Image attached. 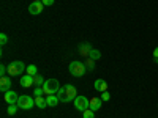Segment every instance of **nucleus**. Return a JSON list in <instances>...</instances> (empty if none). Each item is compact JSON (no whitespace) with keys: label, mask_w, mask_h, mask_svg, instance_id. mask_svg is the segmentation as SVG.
<instances>
[{"label":"nucleus","mask_w":158,"mask_h":118,"mask_svg":"<svg viewBox=\"0 0 158 118\" xmlns=\"http://www.w3.org/2000/svg\"><path fill=\"white\" fill-rule=\"evenodd\" d=\"M57 96L62 102H71L76 99L77 93H76V87L71 85V84H67V85H63L60 87V90L57 91Z\"/></svg>","instance_id":"nucleus-1"},{"label":"nucleus","mask_w":158,"mask_h":118,"mask_svg":"<svg viewBox=\"0 0 158 118\" xmlns=\"http://www.w3.org/2000/svg\"><path fill=\"white\" fill-rule=\"evenodd\" d=\"M68 69H70V74H71L73 77H82V76L87 73L85 65H84L82 61H77V60H74V61L70 63Z\"/></svg>","instance_id":"nucleus-2"},{"label":"nucleus","mask_w":158,"mask_h":118,"mask_svg":"<svg viewBox=\"0 0 158 118\" xmlns=\"http://www.w3.org/2000/svg\"><path fill=\"white\" fill-rule=\"evenodd\" d=\"M43 90L44 95H57V91L60 90V84L57 79H48L43 84Z\"/></svg>","instance_id":"nucleus-3"},{"label":"nucleus","mask_w":158,"mask_h":118,"mask_svg":"<svg viewBox=\"0 0 158 118\" xmlns=\"http://www.w3.org/2000/svg\"><path fill=\"white\" fill-rule=\"evenodd\" d=\"M24 71H27V66L24 65V61H19V60H16V61H11L10 65H8V74L13 77V76H21Z\"/></svg>","instance_id":"nucleus-4"},{"label":"nucleus","mask_w":158,"mask_h":118,"mask_svg":"<svg viewBox=\"0 0 158 118\" xmlns=\"http://www.w3.org/2000/svg\"><path fill=\"white\" fill-rule=\"evenodd\" d=\"M33 106H35V99H33V98H30V96H27V95L19 96V99H18V107H19V109H22V110H30V109H33Z\"/></svg>","instance_id":"nucleus-5"},{"label":"nucleus","mask_w":158,"mask_h":118,"mask_svg":"<svg viewBox=\"0 0 158 118\" xmlns=\"http://www.w3.org/2000/svg\"><path fill=\"white\" fill-rule=\"evenodd\" d=\"M73 102H74L76 110H81V112H84L90 107V99H87L85 96H76V99Z\"/></svg>","instance_id":"nucleus-6"},{"label":"nucleus","mask_w":158,"mask_h":118,"mask_svg":"<svg viewBox=\"0 0 158 118\" xmlns=\"http://www.w3.org/2000/svg\"><path fill=\"white\" fill-rule=\"evenodd\" d=\"M43 8H44V5L41 2H33V3L29 5V13L35 16V14H40V13L43 11Z\"/></svg>","instance_id":"nucleus-7"},{"label":"nucleus","mask_w":158,"mask_h":118,"mask_svg":"<svg viewBox=\"0 0 158 118\" xmlns=\"http://www.w3.org/2000/svg\"><path fill=\"white\" fill-rule=\"evenodd\" d=\"M11 79L6 77V76H2V79H0V91H3V93H6V91H10L11 88Z\"/></svg>","instance_id":"nucleus-8"},{"label":"nucleus","mask_w":158,"mask_h":118,"mask_svg":"<svg viewBox=\"0 0 158 118\" xmlns=\"http://www.w3.org/2000/svg\"><path fill=\"white\" fill-rule=\"evenodd\" d=\"M18 99H19V95L16 93V91L10 90V91H6V93H5V101L8 104H18Z\"/></svg>","instance_id":"nucleus-9"},{"label":"nucleus","mask_w":158,"mask_h":118,"mask_svg":"<svg viewBox=\"0 0 158 118\" xmlns=\"http://www.w3.org/2000/svg\"><path fill=\"white\" fill-rule=\"evenodd\" d=\"M21 85H22V87H25V88H29V87L35 85V82H33V76L24 74V76L21 77Z\"/></svg>","instance_id":"nucleus-10"},{"label":"nucleus","mask_w":158,"mask_h":118,"mask_svg":"<svg viewBox=\"0 0 158 118\" xmlns=\"http://www.w3.org/2000/svg\"><path fill=\"white\" fill-rule=\"evenodd\" d=\"M101 106H103V99L101 98H90V107L89 109H92L95 112V110H100Z\"/></svg>","instance_id":"nucleus-11"},{"label":"nucleus","mask_w":158,"mask_h":118,"mask_svg":"<svg viewBox=\"0 0 158 118\" xmlns=\"http://www.w3.org/2000/svg\"><path fill=\"white\" fill-rule=\"evenodd\" d=\"M94 87H95L97 91H101V93L103 91H108V84H106V81H103V79H97Z\"/></svg>","instance_id":"nucleus-12"},{"label":"nucleus","mask_w":158,"mask_h":118,"mask_svg":"<svg viewBox=\"0 0 158 118\" xmlns=\"http://www.w3.org/2000/svg\"><path fill=\"white\" fill-rule=\"evenodd\" d=\"M59 96L57 95H48L46 98V102H48V107H56L57 104H59Z\"/></svg>","instance_id":"nucleus-13"},{"label":"nucleus","mask_w":158,"mask_h":118,"mask_svg":"<svg viewBox=\"0 0 158 118\" xmlns=\"http://www.w3.org/2000/svg\"><path fill=\"white\" fill-rule=\"evenodd\" d=\"M35 106L38 109H46L48 107V102H46V98H35Z\"/></svg>","instance_id":"nucleus-14"},{"label":"nucleus","mask_w":158,"mask_h":118,"mask_svg":"<svg viewBox=\"0 0 158 118\" xmlns=\"http://www.w3.org/2000/svg\"><path fill=\"white\" fill-rule=\"evenodd\" d=\"M89 58H90V60H94V61L100 60V58H101V52H100L98 49H92V50H90V54H89Z\"/></svg>","instance_id":"nucleus-15"},{"label":"nucleus","mask_w":158,"mask_h":118,"mask_svg":"<svg viewBox=\"0 0 158 118\" xmlns=\"http://www.w3.org/2000/svg\"><path fill=\"white\" fill-rule=\"evenodd\" d=\"M90 50H92V47H90V44H89V43L81 44V47H79V52H81V55H85V57H89Z\"/></svg>","instance_id":"nucleus-16"},{"label":"nucleus","mask_w":158,"mask_h":118,"mask_svg":"<svg viewBox=\"0 0 158 118\" xmlns=\"http://www.w3.org/2000/svg\"><path fill=\"white\" fill-rule=\"evenodd\" d=\"M33 82H35V87H43L44 79H43L41 74H36V76H33Z\"/></svg>","instance_id":"nucleus-17"},{"label":"nucleus","mask_w":158,"mask_h":118,"mask_svg":"<svg viewBox=\"0 0 158 118\" xmlns=\"http://www.w3.org/2000/svg\"><path fill=\"white\" fill-rule=\"evenodd\" d=\"M25 73H27L29 76H36V74H38V69H36L35 65H29V66H27V71H25Z\"/></svg>","instance_id":"nucleus-18"},{"label":"nucleus","mask_w":158,"mask_h":118,"mask_svg":"<svg viewBox=\"0 0 158 118\" xmlns=\"http://www.w3.org/2000/svg\"><path fill=\"white\" fill-rule=\"evenodd\" d=\"M43 95H44L43 87H35V90H33V96H35V98H41Z\"/></svg>","instance_id":"nucleus-19"},{"label":"nucleus","mask_w":158,"mask_h":118,"mask_svg":"<svg viewBox=\"0 0 158 118\" xmlns=\"http://www.w3.org/2000/svg\"><path fill=\"white\" fill-rule=\"evenodd\" d=\"M82 118H95V112L92 109H87L82 112Z\"/></svg>","instance_id":"nucleus-20"},{"label":"nucleus","mask_w":158,"mask_h":118,"mask_svg":"<svg viewBox=\"0 0 158 118\" xmlns=\"http://www.w3.org/2000/svg\"><path fill=\"white\" fill-rule=\"evenodd\" d=\"M18 104H10L8 106V115H15L16 112H18Z\"/></svg>","instance_id":"nucleus-21"},{"label":"nucleus","mask_w":158,"mask_h":118,"mask_svg":"<svg viewBox=\"0 0 158 118\" xmlns=\"http://www.w3.org/2000/svg\"><path fill=\"white\" fill-rule=\"evenodd\" d=\"M85 68H87L89 71H92V69H94V68H95V61L89 58V60L85 61Z\"/></svg>","instance_id":"nucleus-22"},{"label":"nucleus","mask_w":158,"mask_h":118,"mask_svg":"<svg viewBox=\"0 0 158 118\" xmlns=\"http://www.w3.org/2000/svg\"><path fill=\"white\" fill-rule=\"evenodd\" d=\"M6 43H8V36H6L5 33H0V44L5 46Z\"/></svg>","instance_id":"nucleus-23"},{"label":"nucleus","mask_w":158,"mask_h":118,"mask_svg":"<svg viewBox=\"0 0 158 118\" xmlns=\"http://www.w3.org/2000/svg\"><path fill=\"white\" fill-rule=\"evenodd\" d=\"M101 99H103V101H109V99H111V96H109V93H108V91H103Z\"/></svg>","instance_id":"nucleus-24"},{"label":"nucleus","mask_w":158,"mask_h":118,"mask_svg":"<svg viewBox=\"0 0 158 118\" xmlns=\"http://www.w3.org/2000/svg\"><path fill=\"white\" fill-rule=\"evenodd\" d=\"M8 73V66H5V65H2V66H0V74L2 76H5Z\"/></svg>","instance_id":"nucleus-25"},{"label":"nucleus","mask_w":158,"mask_h":118,"mask_svg":"<svg viewBox=\"0 0 158 118\" xmlns=\"http://www.w3.org/2000/svg\"><path fill=\"white\" fill-rule=\"evenodd\" d=\"M41 3H43L44 6H51L52 3H54V0H41Z\"/></svg>","instance_id":"nucleus-26"},{"label":"nucleus","mask_w":158,"mask_h":118,"mask_svg":"<svg viewBox=\"0 0 158 118\" xmlns=\"http://www.w3.org/2000/svg\"><path fill=\"white\" fill-rule=\"evenodd\" d=\"M153 57H155V58H158V47L153 50Z\"/></svg>","instance_id":"nucleus-27"},{"label":"nucleus","mask_w":158,"mask_h":118,"mask_svg":"<svg viewBox=\"0 0 158 118\" xmlns=\"http://www.w3.org/2000/svg\"><path fill=\"white\" fill-rule=\"evenodd\" d=\"M33 2H41V0H33Z\"/></svg>","instance_id":"nucleus-28"},{"label":"nucleus","mask_w":158,"mask_h":118,"mask_svg":"<svg viewBox=\"0 0 158 118\" xmlns=\"http://www.w3.org/2000/svg\"><path fill=\"white\" fill-rule=\"evenodd\" d=\"M156 65H158V58H156Z\"/></svg>","instance_id":"nucleus-29"}]
</instances>
